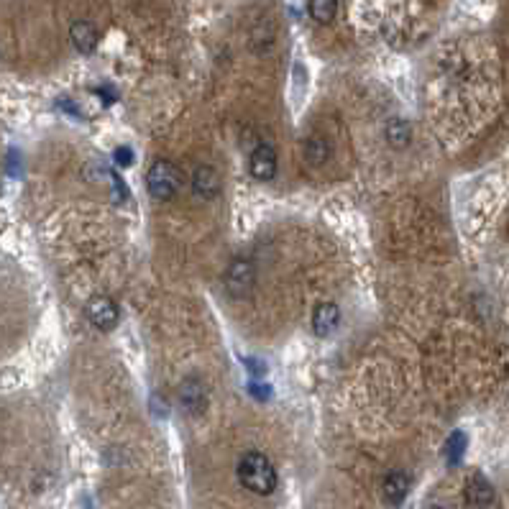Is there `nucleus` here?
<instances>
[{"instance_id":"nucleus-1","label":"nucleus","mask_w":509,"mask_h":509,"mask_svg":"<svg viewBox=\"0 0 509 509\" xmlns=\"http://www.w3.org/2000/svg\"><path fill=\"white\" fill-rule=\"evenodd\" d=\"M238 481L241 486H246L258 497H269L279 484V476H276V468L271 466V460L264 453L251 450L238 460Z\"/></svg>"},{"instance_id":"nucleus-2","label":"nucleus","mask_w":509,"mask_h":509,"mask_svg":"<svg viewBox=\"0 0 509 509\" xmlns=\"http://www.w3.org/2000/svg\"><path fill=\"white\" fill-rule=\"evenodd\" d=\"M182 179H184L182 172H179L172 161H166V159L153 161L146 177L148 192H151L156 200H172L179 192V187H182Z\"/></svg>"},{"instance_id":"nucleus-3","label":"nucleus","mask_w":509,"mask_h":509,"mask_svg":"<svg viewBox=\"0 0 509 509\" xmlns=\"http://www.w3.org/2000/svg\"><path fill=\"white\" fill-rule=\"evenodd\" d=\"M256 282V269L248 258H236L226 269V289L233 297H246Z\"/></svg>"},{"instance_id":"nucleus-4","label":"nucleus","mask_w":509,"mask_h":509,"mask_svg":"<svg viewBox=\"0 0 509 509\" xmlns=\"http://www.w3.org/2000/svg\"><path fill=\"white\" fill-rule=\"evenodd\" d=\"M87 318L98 331H113L118 326V305L111 300V297H92L87 302Z\"/></svg>"},{"instance_id":"nucleus-5","label":"nucleus","mask_w":509,"mask_h":509,"mask_svg":"<svg viewBox=\"0 0 509 509\" xmlns=\"http://www.w3.org/2000/svg\"><path fill=\"white\" fill-rule=\"evenodd\" d=\"M276 164H279L276 161V151L269 143H258L251 153V161H248L251 174L256 179H261V182H271L276 177Z\"/></svg>"},{"instance_id":"nucleus-6","label":"nucleus","mask_w":509,"mask_h":509,"mask_svg":"<svg viewBox=\"0 0 509 509\" xmlns=\"http://www.w3.org/2000/svg\"><path fill=\"white\" fill-rule=\"evenodd\" d=\"M338 323H341V307H338L336 302H323V305L315 307V313H313L315 336L328 338L338 328Z\"/></svg>"},{"instance_id":"nucleus-7","label":"nucleus","mask_w":509,"mask_h":509,"mask_svg":"<svg viewBox=\"0 0 509 509\" xmlns=\"http://www.w3.org/2000/svg\"><path fill=\"white\" fill-rule=\"evenodd\" d=\"M192 190L203 200H213L221 192V174L215 172L213 166H197L192 174Z\"/></svg>"},{"instance_id":"nucleus-8","label":"nucleus","mask_w":509,"mask_h":509,"mask_svg":"<svg viewBox=\"0 0 509 509\" xmlns=\"http://www.w3.org/2000/svg\"><path fill=\"white\" fill-rule=\"evenodd\" d=\"M69 39L80 54H92L98 46V29L90 21H74L72 29H69Z\"/></svg>"},{"instance_id":"nucleus-9","label":"nucleus","mask_w":509,"mask_h":509,"mask_svg":"<svg viewBox=\"0 0 509 509\" xmlns=\"http://www.w3.org/2000/svg\"><path fill=\"white\" fill-rule=\"evenodd\" d=\"M381 491H384V499L389 504H402L410 491V476L405 471H392L387 473V479L381 484Z\"/></svg>"},{"instance_id":"nucleus-10","label":"nucleus","mask_w":509,"mask_h":509,"mask_svg":"<svg viewBox=\"0 0 509 509\" xmlns=\"http://www.w3.org/2000/svg\"><path fill=\"white\" fill-rule=\"evenodd\" d=\"M468 502L473 504V507H489L491 502H494V489H491L489 481L481 476V473H476L471 481H468Z\"/></svg>"},{"instance_id":"nucleus-11","label":"nucleus","mask_w":509,"mask_h":509,"mask_svg":"<svg viewBox=\"0 0 509 509\" xmlns=\"http://www.w3.org/2000/svg\"><path fill=\"white\" fill-rule=\"evenodd\" d=\"M179 399H182L184 410L200 412L205 407V389H203V384H200V381H195V379L184 381L182 389H179Z\"/></svg>"},{"instance_id":"nucleus-12","label":"nucleus","mask_w":509,"mask_h":509,"mask_svg":"<svg viewBox=\"0 0 509 509\" xmlns=\"http://www.w3.org/2000/svg\"><path fill=\"white\" fill-rule=\"evenodd\" d=\"M387 141L392 143L394 148H405L407 143L412 141V128L405 118H392L387 123Z\"/></svg>"},{"instance_id":"nucleus-13","label":"nucleus","mask_w":509,"mask_h":509,"mask_svg":"<svg viewBox=\"0 0 509 509\" xmlns=\"http://www.w3.org/2000/svg\"><path fill=\"white\" fill-rule=\"evenodd\" d=\"M302 151H305L307 164L320 166V164H326V159H328V153H331V148H328L326 138H320V136H307V138H305V146H302Z\"/></svg>"},{"instance_id":"nucleus-14","label":"nucleus","mask_w":509,"mask_h":509,"mask_svg":"<svg viewBox=\"0 0 509 509\" xmlns=\"http://www.w3.org/2000/svg\"><path fill=\"white\" fill-rule=\"evenodd\" d=\"M307 11H310V19L315 21V24H331L333 19H336V11L338 6L333 3V0H315V3H310L307 6Z\"/></svg>"},{"instance_id":"nucleus-15","label":"nucleus","mask_w":509,"mask_h":509,"mask_svg":"<svg viewBox=\"0 0 509 509\" xmlns=\"http://www.w3.org/2000/svg\"><path fill=\"white\" fill-rule=\"evenodd\" d=\"M463 450H466V435H463L460 430H455L453 435L448 438V445H445V455H448L450 466H455V463L463 458Z\"/></svg>"},{"instance_id":"nucleus-16","label":"nucleus","mask_w":509,"mask_h":509,"mask_svg":"<svg viewBox=\"0 0 509 509\" xmlns=\"http://www.w3.org/2000/svg\"><path fill=\"white\" fill-rule=\"evenodd\" d=\"M248 392H251L256 399H269L271 387L269 384H264V381H253V384H248Z\"/></svg>"},{"instance_id":"nucleus-17","label":"nucleus","mask_w":509,"mask_h":509,"mask_svg":"<svg viewBox=\"0 0 509 509\" xmlns=\"http://www.w3.org/2000/svg\"><path fill=\"white\" fill-rule=\"evenodd\" d=\"M116 164L118 166H131V164H133V151H131V148H126V146L116 148Z\"/></svg>"},{"instance_id":"nucleus-18","label":"nucleus","mask_w":509,"mask_h":509,"mask_svg":"<svg viewBox=\"0 0 509 509\" xmlns=\"http://www.w3.org/2000/svg\"><path fill=\"white\" fill-rule=\"evenodd\" d=\"M246 368H251L253 374H264V366H258L256 358H248V361H246Z\"/></svg>"}]
</instances>
